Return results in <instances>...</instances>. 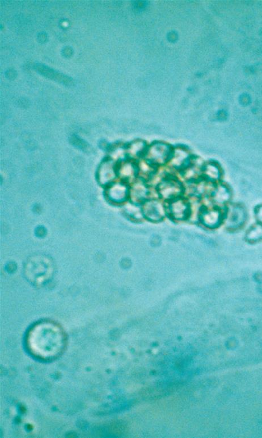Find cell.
I'll use <instances>...</instances> for the list:
<instances>
[{
	"label": "cell",
	"instance_id": "obj_6",
	"mask_svg": "<svg viewBox=\"0 0 262 438\" xmlns=\"http://www.w3.org/2000/svg\"><path fill=\"white\" fill-rule=\"evenodd\" d=\"M191 160V155L188 151L182 147H178L172 149L168 162L173 168L183 171L190 164Z\"/></svg>",
	"mask_w": 262,
	"mask_h": 438
},
{
	"label": "cell",
	"instance_id": "obj_21",
	"mask_svg": "<svg viewBox=\"0 0 262 438\" xmlns=\"http://www.w3.org/2000/svg\"><path fill=\"white\" fill-rule=\"evenodd\" d=\"M257 216L258 220L262 223V207L258 208L257 212Z\"/></svg>",
	"mask_w": 262,
	"mask_h": 438
},
{
	"label": "cell",
	"instance_id": "obj_3",
	"mask_svg": "<svg viewBox=\"0 0 262 438\" xmlns=\"http://www.w3.org/2000/svg\"><path fill=\"white\" fill-rule=\"evenodd\" d=\"M157 191L162 198L171 201L180 197L183 192V187L176 178L167 177L158 185Z\"/></svg>",
	"mask_w": 262,
	"mask_h": 438
},
{
	"label": "cell",
	"instance_id": "obj_13",
	"mask_svg": "<svg viewBox=\"0 0 262 438\" xmlns=\"http://www.w3.org/2000/svg\"><path fill=\"white\" fill-rule=\"evenodd\" d=\"M147 148L144 141L136 140L129 145L127 149V154L132 160H136L145 155Z\"/></svg>",
	"mask_w": 262,
	"mask_h": 438
},
{
	"label": "cell",
	"instance_id": "obj_4",
	"mask_svg": "<svg viewBox=\"0 0 262 438\" xmlns=\"http://www.w3.org/2000/svg\"><path fill=\"white\" fill-rule=\"evenodd\" d=\"M142 210L144 216L152 222H159L164 218L166 214L164 204L160 201L156 199L145 201Z\"/></svg>",
	"mask_w": 262,
	"mask_h": 438
},
{
	"label": "cell",
	"instance_id": "obj_14",
	"mask_svg": "<svg viewBox=\"0 0 262 438\" xmlns=\"http://www.w3.org/2000/svg\"><path fill=\"white\" fill-rule=\"evenodd\" d=\"M245 212L240 207H234L230 210L228 219L229 226L236 228L240 226L245 220Z\"/></svg>",
	"mask_w": 262,
	"mask_h": 438
},
{
	"label": "cell",
	"instance_id": "obj_10",
	"mask_svg": "<svg viewBox=\"0 0 262 438\" xmlns=\"http://www.w3.org/2000/svg\"><path fill=\"white\" fill-rule=\"evenodd\" d=\"M149 189L143 181H137L133 184L129 190V196L134 203H144L147 200Z\"/></svg>",
	"mask_w": 262,
	"mask_h": 438
},
{
	"label": "cell",
	"instance_id": "obj_20",
	"mask_svg": "<svg viewBox=\"0 0 262 438\" xmlns=\"http://www.w3.org/2000/svg\"><path fill=\"white\" fill-rule=\"evenodd\" d=\"M73 139V140H75V142L73 143H74L75 145L77 144L76 146L79 147V148L83 149L84 146H86V143L82 142V140H80V139H79L78 138L75 137Z\"/></svg>",
	"mask_w": 262,
	"mask_h": 438
},
{
	"label": "cell",
	"instance_id": "obj_17",
	"mask_svg": "<svg viewBox=\"0 0 262 438\" xmlns=\"http://www.w3.org/2000/svg\"><path fill=\"white\" fill-rule=\"evenodd\" d=\"M183 175L188 180H194L197 178L200 172V168L197 162L191 160L188 165L183 170Z\"/></svg>",
	"mask_w": 262,
	"mask_h": 438
},
{
	"label": "cell",
	"instance_id": "obj_11",
	"mask_svg": "<svg viewBox=\"0 0 262 438\" xmlns=\"http://www.w3.org/2000/svg\"><path fill=\"white\" fill-rule=\"evenodd\" d=\"M118 174L123 180L131 181L134 179L138 173V166L131 161H125L118 167Z\"/></svg>",
	"mask_w": 262,
	"mask_h": 438
},
{
	"label": "cell",
	"instance_id": "obj_12",
	"mask_svg": "<svg viewBox=\"0 0 262 438\" xmlns=\"http://www.w3.org/2000/svg\"><path fill=\"white\" fill-rule=\"evenodd\" d=\"M222 215L221 212L218 210H206L202 213L200 220L202 223L207 227L215 228L221 223Z\"/></svg>",
	"mask_w": 262,
	"mask_h": 438
},
{
	"label": "cell",
	"instance_id": "obj_7",
	"mask_svg": "<svg viewBox=\"0 0 262 438\" xmlns=\"http://www.w3.org/2000/svg\"><path fill=\"white\" fill-rule=\"evenodd\" d=\"M34 69L41 75L55 81L57 83L65 85V86H72L74 83L71 77L65 75L63 73L57 71L55 69L45 66L44 65L37 64L35 65Z\"/></svg>",
	"mask_w": 262,
	"mask_h": 438
},
{
	"label": "cell",
	"instance_id": "obj_16",
	"mask_svg": "<svg viewBox=\"0 0 262 438\" xmlns=\"http://www.w3.org/2000/svg\"><path fill=\"white\" fill-rule=\"evenodd\" d=\"M204 176L211 181H215L219 179L221 176L220 169L218 166L213 163L207 164L203 169Z\"/></svg>",
	"mask_w": 262,
	"mask_h": 438
},
{
	"label": "cell",
	"instance_id": "obj_9",
	"mask_svg": "<svg viewBox=\"0 0 262 438\" xmlns=\"http://www.w3.org/2000/svg\"><path fill=\"white\" fill-rule=\"evenodd\" d=\"M118 168L113 160H107L102 163L98 171V180L102 185H109L114 180L118 174Z\"/></svg>",
	"mask_w": 262,
	"mask_h": 438
},
{
	"label": "cell",
	"instance_id": "obj_2",
	"mask_svg": "<svg viewBox=\"0 0 262 438\" xmlns=\"http://www.w3.org/2000/svg\"><path fill=\"white\" fill-rule=\"evenodd\" d=\"M172 152L171 147L167 143L157 142L148 147L145 156L150 164L159 166L169 161Z\"/></svg>",
	"mask_w": 262,
	"mask_h": 438
},
{
	"label": "cell",
	"instance_id": "obj_15",
	"mask_svg": "<svg viewBox=\"0 0 262 438\" xmlns=\"http://www.w3.org/2000/svg\"><path fill=\"white\" fill-rule=\"evenodd\" d=\"M230 192L226 186L219 185L214 189L213 199L214 202L218 204H225L229 200Z\"/></svg>",
	"mask_w": 262,
	"mask_h": 438
},
{
	"label": "cell",
	"instance_id": "obj_19",
	"mask_svg": "<svg viewBox=\"0 0 262 438\" xmlns=\"http://www.w3.org/2000/svg\"><path fill=\"white\" fill-rule=\"evenodd\" d=\"M249 241H257L262 238V227L257 226L250 230L247 235Z\"/></svg>",
	"mask_w": 262,
	"mask_h": 438
},
{
	"label": "cell",
	"instance_id": "obj_5",
	"mask_svg": "<svg viewBox=\"0 0 262 438\" xmlns=\"http://www.w3.org/2000/svg\"><path fill=\"white\" fill-rule=\"evenodd\" d=\"M168 210L172 218L176 220H182L190 215V204L187 200L180 198V197L170 201Z\"/></svg>",
	"mask_w": 262,
	"mask_h": 438
},
{
	"label": "cell",
	"instance_id": "obj_1",
	"mask_svg": "<svg viewBox=\"0 0 262 438\" xmlns=\"http://www.w3.org/2000/svg\"><path fill=\"white\" fill-rule=\"evenodd\" d=\"M31 352L42 359L56 357L64 347V333L57 324L42 321L31 328L28 336Z\"/></svg>",
	"mask_w": 262,
	"mask_h": 438
},
{
	"label": "cell",
	"instance_id": "obj_18",
	"mask_svg": "<svg viewBox=\"0 0 262 438\" xmlns=\"http://www.w3.org/2000/svg\"><path fill=\"white\" fill-rule=\"evenodd\" d=\"M125 212L128 216L134 219H140L144 216L142 208L138 206L137 204L133 202L126 205Z\"/></svg>",
	"mask_w": 262,
	"mask_h": 438
},
{
	"label": "cell",
	"instance_id": "obj_8",
	"mask_svg": "<svg viewBox=\"0 0 262 438\" xmlns=\"http://www.w3.org/2000/svg\"><path fill=\"white\" fill-rule=\"evenodd\" d=\"M107 199L116 204L124 202L129 196V189L127 186L120 182L110 185L106 191Z\"/></svg>",
	"mask_w": 262,
	"mask_h": 438
}]
</instances>
